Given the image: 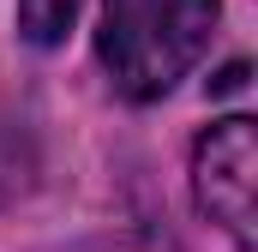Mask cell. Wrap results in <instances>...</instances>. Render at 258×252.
<instances>
[{
	"label": "cell",
	"mask_w": 258,
	"mask_h": 252,
	"mask_svg": "<svg viewBox=\"0 0 258 252\" xmlns=\"http://www.w3.org/2000/svg\"><path fill=\"white\" fill-rule=\"evenodd\" d=\"M192 192L198 210L234 240L240 252H252V192H258V132L246 114L216 120L192 144Z\"/></svg>",
	"instance_id": "obj_2"
},
{
	"label": "cell",
	"mask_w": 258,
	"mask_h": 252,
	"mask_svg": "<svg viewBox=\"0 0 258 252\" xmlns=\"http://www.w3.org/2000/svg\"><path fill=\"white\" fill-rule=\"evenodd\" d=\"M72 12H78V0H18V36L36 48H54L72 30Z\"/></svg>",
	"instance_id": "obj_3"
},
{
	"label": "cell",
	"mask_w": 258,
	"mask_h": 252,
	"mask_svg": "<svg viewBox=\"0 0 258 252\" xmlns=\"http://www.w3.org/2000/svg\"><path fill=\"white\" fill-rule=\"evenodd\" d=\"M216 0H102V66L126 102L168 96L210 48Z\"/></svg>",
	"instance_id": "obj_1"
}]
</instances>
